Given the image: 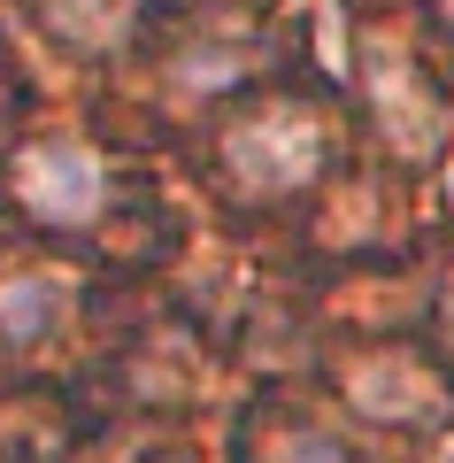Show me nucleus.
Returning <instances> with one entry per match:
<instances>
[{
    "label": "nucleus",
    "instance_id": "423d86ee",
    "mask_svg": "<svg viewBox=\"0 0 454 463\" xmlns=\"http://www.w3.org/2000/svg\"><path fill=\"white\" fill-rule=\"evenodd\" d=\"M69 317V286L47 270H8L0 279V340L8 347H39L54 325Z\"/></svg>",
    "mask_w": 454,
    "mask_h": 463
},
{
    "label": "nucleus",
    "instance_id": "39448f33",
    "mask_svg": "<svg viewBox=\"0 0 454 463\" xmlns=\"http://www.w3.org/2000/svg\"><path fill=\"white\" fill-rule=\"evenodd\" d=\"M39 24L69 54H116L146 24V0H39Z\"/></svg>",
    "mask_w": 454,
    "mask_h": 463
},
{
    "label": "nucleus",
    "instance_id": "0eeeda50",
    "mask_svg": "<svg viewBox=\"0 0 454 463\" xmlns=\"http://www.w3.org/2000/svg\"><path fill=\"white\" fill-rule=\"evenodd\" d=\"M431 332H439V347H431V355H439V364H454V279L439 286V309H431Z\"/></svg>",
    "mask_w": 454,
    "mask_h": 463
},
{
    "label": "nucleus",
    "instance_id": "6e6552de",
    "mask_svg": "<svg viewBox=\"0 0 454 463\" xmlns=\"http://www.w3.org/2000/svg\"><path fill=\"white\" fill-rule=\"evenodd\" d=\"M439 463H454V440H447V456H439Z\"/></svg>",
    "mask_w": 454,
    "mask_h": 463
},
{
    "label": "nucleus",
    "instance_id": "f257e3e1",
    "mask_svg": "<svg viewBox=\"0 0 454 463\" xmlns=\"http://www.w3.org/2000/svg\"><path fill=\"white\" fill-rule=\"evenodd\" d=\"M208 163H216V178H224V194L255 201V209L292 201V194H309L331 170V116L316 109L309 93H255V100H239V109L216 124Z\"/></svg>",
    "mask_w": 454,
    "mask_h": 463
},
{
    "label": "nucleus",
    "instance_id": "f03ea898",
    "mask_svg": "<svg viewBox=\"0 0 454 463\" xmlns=\"http://www.w3.org/2000/svg\"><path fill=\"white\" fill-rule=\"evenodd\" d=\"M0 178H8V201L47 232H93L116 201L108 163L85 139H32L23 155H8Z\"/></svg>",
    "mask_w": 454,
    "mask_h": 463
},
{
    "label": "nucleus",
    "instance_id": "20e7f679",
    "mask_svg": "<svg viewBox=\"0 0 454 463\" xmlns=\"http://www.w3.org/2000/svg\"><path fill=\"white\" fill-rule=\"evenodd\" d=\"M362 109H370V124H385L401 147H423V139L439 132V78L423 70L416 47L370 39V47H362Z\"/></svg>",
    "mask_w": 454,
    "mask_h": 463
},
{
    "label": "nucleus",
    "instance_id": "7ed1b4c3",
    "mask_svg": "<svg viewBox=\"0 0 454 463\" xmlns=\"http://www.w3.org/2000/svg\"><path fill=\"white\" fill-rule=\"evenodd\" d=\"M347 410L370 425H447L454 410V364H439L431 347H370L347 371Z\"/></svg>",
    "mask_w": 454,
    "mask_h": 463
}]
</instances>
